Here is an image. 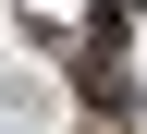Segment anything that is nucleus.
<instances>
[{
    "label": "nucleus",
    "mask_w": 147,
    "mask_h": 134,
    "mask_svg": "<svg viewBox=\"0 0 147 134\" xmlns=\"http://www.w3.org/2000/svg\"><path fill=\"white\" fill-rule=\"evenodd\" d=\"M123 37H135V0H86V37H74V98L110 110V122H135V73H123Z\"/></svg>",
    "instance_id": "obj_1"
}]
</instances>
